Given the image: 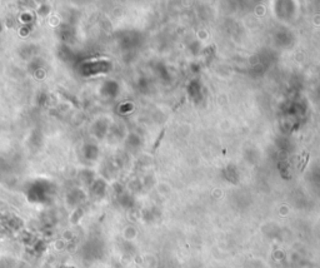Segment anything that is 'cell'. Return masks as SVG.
Wrapping results in <instances>:
<instances>
[{"mask_svg":"<svg viewBox=\"0 0 320 268\" xmlns=\"http://www.w3.org/2000/svg\"><path fill=\"white\" fill-rule=\"evenodd\" d=\"M165 134V130H161V133H160V135H159V138H158V140H156V143L154 144V149H156L158 148V145H159V143H160V140H161V138H163V135Z\"/></svg>","mask_w":320,"mask_h":268,"instance_id":"6da1fadb","label":"cell"}]
</instances>
